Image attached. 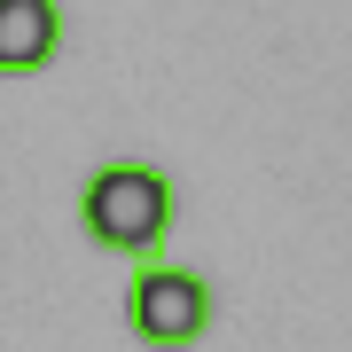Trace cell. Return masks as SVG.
Masks as SVG:
<instances>
[{
	"instance_id": "1",
	"label": "cell",
	"mask_w": 352,
	"mask_h": 352,
	"mask_svg": "<svg viewBox=\"0 0 352 352\" xmlns=\"http://www.w3.org/2000/svg\"><path fill=\"white\" fill-rule=\"evenodd\" d=\"M173 219H180V188L157 173V164L118 157V164H94L87 188H78V227L94 235V251H118L133 266L164 251Z\"/></svg>"
},
{
	"instance_id": "2",
	"label": "cell",
	"mask_w": 352,
	"mask_h": 352,
	"mask_svg": "<svg viewBox=\"0 0 352 352\" xmlns=\"http://www.w3.org/2000/svg\"><path fill=\"white\" fill-rule=\"evenodd\" d=\"M126 329L149 352H188L204 329H212V282H204L196 266L141 258L133 282H126Z\"/></svg>"
},
{
	"instance_id": "3",
	"label": "cell",
	"mask_w": 352,
	"mask_h": 352,
	"mask_svg": "<svg viewBox=\"0 0 352 352\" xmlns=\"http://www.w3.org/2000/svg\"><path fill=\"white\" fill-rule=\"evenodd\" d=\"M63 47V8L55 0H0V78H32Z\"/></svg>"
}]
</instances>
